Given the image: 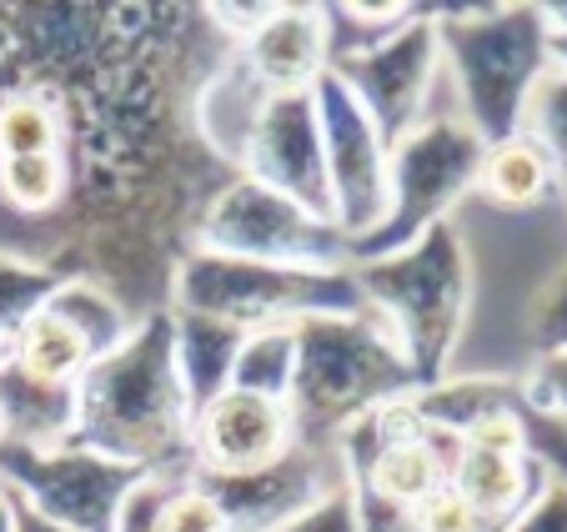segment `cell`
Segmentation results:
<instances>
[{
    "label": "cell",
    "mask_w": 567,
    "mask_h": 532,
    "mask_svg": "<svg viewBox=\"0 0 567 532\" xmlns=\"http://www.w3.org/2000/svg\"><path fill=\"white\" fill-rule=\"evenodd\" d=\"M513 392L517 387L497 382V377H442V382H432V387H417L408 402H412V412H417V422L427 427V432L447 437L452 448H457V437L467 432L487 407H497Z\"/></svg>",
    "instance_id": "21"
},
{
    "label": "cell",
    "mask_w": 567,
    "mask_h": 532,
    "mask_svg": "<svg viewBox=\"0 0 567 532\" xmlns=\"http://www.w3.org/2000/svg\"><path fill=\"white\" fill-rule=\"evenodd\" d=\"M75 442L136 472L192 478V407L172 362V307L146 311L75 382Z\"/></svg>",
    "instance_id": "1"
},
{
    "label": "cell",
    "mask_w": 567,
    "mask_h": 532,
    "mask_svg": "<svg viewBox=\"0 0 567 532\" xmlns=\"http://www.w3.org/2000/svg\"><path fill=\"white\" fill-rule=\"evenodd\" d=\"M417 392L396 337L372 317H311L297 327V382H291V422L311 448H337L377 407Z\"/></svg>",
    "instance_id": "4"
},
{
    "label": "cell",
    "mask_w": 567,
    "mask_h": 532,
    "mask_svg": "<svg viewBox=\"0 0 567 532\" xmlns=\"http://www.w3.org/2000/svg\"><path fill=\"white\" fill-rule=\"evenodd\" d=\"M327 11V45H332V65L347 55H362L396 35L408 21H417L427 6H321Z\"/></svg>",
    "instance_id": "25"
},
{
    "label": "cell",
    "mask_w": 567,
    "mask_h": 532,
    "mask_svg": "<svg viewBox=\"0 0 567 532\" xmlns=\"http://www.w3.org/2000/svg\"><path fill=\"white\" fill-rule=\"evenodd\" d=\"M547 478L553 472L537 458H497V452H467V448H452V468H447V488L462 492V502L493 532H503L547 488Z\"/></svg>",
    "instance_id": "15"
},
{
    "label": "cell",
    "mask_w": 567,
    "mask_h": 532,
    "mask_svg": "<svg viewBox=\"0 0 567 532\" xmlns=\"http://www.w3.org/2000/svg\"><path fill=\"white\" fill-rule=\"evenodd\" d=\"M182 478H161V472H146V478L131 488V498L121 502L116 512V528L111 532H156V512H161V498H166V488Z\"/></svg>",
    "instance_id": "33"
},
{
    "label": "cell",
    "mask_w": 567,
    "mask_h": 532,
    "mask_svg": "<svg viewBox=\"0 0 567 532\" xmlns=\"http://www.w3.org/2000/svg\"><path fill=\"white\" fill-rule=\"evenodd\" d=\"M503 532H567V482L547 478V488L537 492Z\"/></svg>",
    "instance_id": "34"
},
{
    "label": "cell",
    "mask_w": 567,
    "mask_h": 532,
    "mask_svg": "<svg viewBox=\"0 0 567 532\" xmlns=\"http://www.w3.org/2000/svg\"><path fill=\"white\" fill-rule=\"evenodd\" d=\"M0 448H6V427H0Z\"/></svg>",
    "instance_id": "39"
},
{
    "label": "cell",
    "mask_w": 567,
    "mask_h": 532,
    "mask_svg": "<svg viewBox=\"0 0 567 532\" xmlns=\"http://www.w3.org/2000/svg\"><path fill=\"white\" fill-rule=\"evenodd\" d=\"M71 196L65 156H11L0 161V206L16 216H51Z\"/></svg>",
    "instance_id": "24"
},
{
    "label": "cell",
    "mask_w": 567,
    "mask_h": 532,
    "mask_svg": "<svg viewBox=\"0 0 567 532\" xmlns=\"http://www.w3.org/2000/svg\"><path fill=\"white\" fill-rule=\"evenodd\" d=\"M311 106H317V126H321L332 226L352 246L362 236H372L386 216V161H392V146L367 121V111L347 96V85L332 71L311 85Z\"/></svg>",
    "instance_id": "10"
},
{
    "label": "cell",
    "mask_w": 567,
    "mask_h": 532,
    "mask_svg": "<svg viewBox=\"0 0 567 532\" xmlns=\"http://www.w3.org/2000/svg\"><path fill=\"white\" fill-rule=\"evenodd\" d=\"M16 532H71V528H55V522H45V518H35V512L21 508V518H16Z\"/></svg>",
    "instance_id": "37"
},
{
    "label": "cell",
    "mask_w": 567,
    "mask_h": 532,
    "mask_svg": "<svg viewBox=\"0 0 567 532\" xmlns=\"http://www.w3.org/2000/svg\"><path fill=\"white\" fill-rule=\"evenodd\" d=\"M543 21H547V31H553L547 55H553L557 71H567V6H543Z\"/></svg>",
    "instance_id": "35"
},
{
    "label": "cell",
    "mask_w": 567,
    "mask_h": 532,
    "mask_svg": "<svg viewBox=\"0 0 567 532\" xmlns=\"http://www.w3.org/2000/svg\"><path fill=\"white\" fill-rule=\"evenodd\" d=\"M0 427H6V448H65V442H75V387L41 382L6 357V367H0Z\"/></svg>",
    "instance_id": "16"
},
{
    "label": "cell",
    "mask_w": 567,
    "mask_h": 532,
    "mask_svg": "<svg viewBox=\"0 0 567 532\" xmlns=\"http://www.w3.org/2000/svg\"><path fill=\"white\" fill-rule=\"evenodd\" d=\"M192 252L236 256V262L261 266H352L347 262V236L327 216L267 192V186L231 176L216 186V196L202 206L192 226Z\"/></svg>",
    "instance_id": "7"
},
{
    "label": "cell",
    "mask_w": 567,
    "mask_h": 532,
    "mask_svg": "<svg viewBox=\"0 0 567 532\" xmlns=\"http://www.w3.org/2000/svg\"><path fill=\"white\" fill-rule=\"evenodd\" d=\"M281 532H362L357 528V498H352V482H337V488H327L317 502H311L307 512H301L297 522H287Z\"/></svg>",
    "instance_id": "31"
},
{
    "label": "cell",
    "mask_w": 567,
    "mask_h": 532,
    "mask_svg": "<svg viewBox=\"0 0 567 532\" xmlns=\"http://www.w3.org/2000/svg\"><path fill=\"white\" fill-rule=\"evenodd\" d=\"M45 311H55L75 337L86 341L91 357L116 351L121 341L131 337V327L141 321L136 311H126V301H121L106 282L86 277V272H65V277L55 282V291L45 297Z\"/></svg>",
    "instance_id": "19"
},
{
    "label": "cell",
    "mask_w": 567,
    "mask_h": 532,
    "mask_svg": "<svg viewBox=\"0 0 567 532\" xmlns=\"http://www.w3.org/2000/svg\"><path fill=\"white\" fill-rule=\"evenodd\" d=\"M432 31L457 116L487 146L517 136L527 96L553 65L543 6H452L432 11Z\"/></svg>",
    "instance_id": "3"
},
{
    "label": "cell",
    "mask_w": 567,
    "mask_h": 532,
    "mask_svg": "<svg viewBox=\"0 0 567 532\" xmlns=\"http://www.w3.org/2000/svg\"><path fill=\"white\" fill-rule=\"evenodd\" d=\"M482 151H487V141L457 116V106H437L417 131H408L386 161L382 226L347 246V262L402 252L417 236H427L432 226L457 222V206L477 196Z\"/></svg>",
    "instance_id": "6"
},
{
    "label": "cell",
    "mask_w": 567,
    "mask_h": 532,
    "mask_svg": "<svg viewBox=\"0 0 567 532\" xmlns=\"http://www.w3.org/2000/svg\"><path fill=\"white\" fill-rule=\"evenodd\" d=\"M477 196L497 212H543L547 202L567 196L557 166L547 161V151L533 136H507L493 141L482 151V171H477Z\"/></svg>",
    "instance_id": "18"
},
{
    "label": "cell",
    "mask_w": 567,
    "mask_h": 532,
    "mask_svg": "<svg viewBox=\"0 0 567 532\" xmlns=\"http://www.w3.org/2000/svg\"><path fill=\"white\" fill-rule=\"evenodd\" d=\"M297 422L281 402L251 392H221L192 417L186 458L192 472H257L297 448Z\"/></svg>",
    "instance_id": "13"
},
{
    "label": "cell",
    "mask_w": 567,
    "mask_h": 532,
    "mask_svg": "<svg viewBox=\"0 0 567 532\" xmlns=\"http://www.w3.org/2000/svg\"><path fill=\"white\" fill-rule=\"evenodd\" d=\"M523 136H533L537 146L547 151V161L557 166V176H563L567 186V71H557V65H547L543 81L533 85V96H527L523 106Z\"/></svg>",
    "instance_id": "27"
},
{
    "label": "cell",
    "mask_w": 567,
    "mask_h": 532,
    "mask_svg": "<svg viewBox=\"0 0 567 532\" xmlns=\"http://www.w3.org/2000/svg\"><path fill=\"white\" fill-rule=\"evenodd\" d=\"M16 518H21V502L6 492V482H0V532H16Z\"/></svg>",
    "instance_id": "36"
},
{
    "label": "cell",
    "mask_w": 567,
    "mask_h": 532,
    "mask_svg": "<svg viewBox=\"0 0 567 532\" xmlns=\"http://www.w3.org/2000/svg\"><path fill=\"white\" fill-rule=\"evenodd\" d=\"M166 307L231 321L236 331H261V327H301L311 317H357V311H367V301L352 266H327V272L261 266L186 246L172 266Z\"/></svg>",
    "instance_id": "5"
},
{
    "label": "cell",
    "mask_w": 567,
    "mask_h": 532,
    "mask_svg": "<svg viewBox=\"0 0 567 532\" xmlns=\"http://www.w3.org/2000/svg\"><path fill=\"white\" fill-rule=\"evenodd\" d=\"M6 357H11V341L0 337V367H6Z\"/></svg>",
    "instance_id": "38"
},
{
    "label": "cell",
    "mask_w": 567,
    "mask_h": 532,
    "mask_svg": "<svg viewBox=\"0 0 567 532\" xmlns=\"http://www.w3.org/2000/svg\"><path fill=\"white\" fill-rule=\"evenodd\" d=\"M527 341L537 357H563L567 351V266L543 282V291L527 307Z\"/></svg>",
    "instance_id": "29"
},
{
    "label": "cell",
    "mask_w": 567,
    "mask_h": 532,
    "mask_svg": "<svg viewBox=\"0 0 567 532\" xmlns=\"http://www.w3.org/2000/svg\"><path fill=\"white\" fill-rule=\"evenodd\" d=\"M412 532H493V528L462 502V492L437 488L417 512H412Z\"/></svg>",
    "instance_id": "32"
},
{
    "label": "cell",
    "mask_w": 567,
    "mask_h": 532,
    "mask_svg": "<svg viewBox=\"0 0 567 532\" xmlns=\"http://www.w3.org/2000/svg\"><path fill=\"white\" fill-rule=\"evenodd\" d=\"M236 176L307 206V212L332 222V196H327V161H321V126L311 91L301 96H267L257 126L247 136Z\"/></svg>",
    "instance_id": "12"
},
{
    "label": "cell",
    "mask_w": 567,
    "mask_h": 532,
    "mask_svg": "<svg viewBox=\"0 0 567 532\" xmlns=\"http://www.w3.org/2000/svg\"><path fill=\"white\" fill-rule=\"evenodd\" d=\"M291 382H297V327H261L241 337L236 351L231 387L267 402H291Z\"/></svg>",
    "instance_id": "23"
},
{
    "label": "cell",
    "mask_w": 567,
    "mask_h": 532,
    "mask_svg": "<svg viewBox=\"0 0 567 532\" xmlns=\"http://www.w3.org/2000/svg\"><path fill=\"white\" fill-rule=\"evenodd\" d=\"M332 75L347 85V96L367 111V121L382 131L386 146H396L408 131H417L437 111L442 91H447L437 31H432V6L396 35H386L382 45L337 61Z\"/></svg>",
    "instance_id": "9"
},
{
    "label": "cell",
    "mask_w": 567,
    "mask_h": 532,
    "mask_svg": "<svg viewBox=\"0 0 567 532\" xmlns=\"http://www.w3.org/2000/svg\"><path fill=\"white\" fill-rule=\"evenodd\" d=\"M11 156H65V111L41 85L0 96V161Z\"/></svg>",
    "instance_id": "22"
},
{
    "label": "cell",
    "mask_w": 567,
    "mask_h": 532,
    "mask_svg": "<svg viewBox=\"0 0 567 532\" xmlns=\"http://www.w3.org/2000/svg\"><path fill=\"white\" fill-rule=\"evenodd\" d=\"M212 502L221 508L226 532H281L287 522H297L311 502L327 488L347 478L342 452L337 448H311L297 442L287 458L267 462L257 472H192Z\"/></svg>",
    "instance_id": "11"
},
{
    "label": "cell",
    "mask_w": 567,
    "mask_h": 532,
    "mask_svg": "<svg viewBox=\"0 0 567 532\" xmlns=\"http://www.w3.org/2000/svg\"><path fill=\"white\" fill-rule=\"evenodd\" d=\"M146 472L126 468V462L91 452L81 442H65L51 452L31 448H0V482L21 502L25 512L55 522L71 532H111L116 528L121 502Z\"/></svg>",
    "instance_id": "8"
},
{
    "label": "cell",
    "mask_w": 567,
    "mask_h": 532,
    "mask_svg": "<svg viewBox=\"0 0 567 532\" xmlns=\"http://www.w3.org/2000/svg\"><path fill=\"white\" fill-rule=\"evenodd\" d=\"M236 61L267 96H301L332 71L327 11L321 6H271V16L236 45Z\"/></svg>",
    "instance_id": "14"
},
{
    "label": "cell",
    "mask_w": 567,
    "mask_h": 532,
    "mask_svg": "<svg viewBox=\"0 0 567 532\" xmlns=\"http://www.w3.org/2000/svg\"><path fill=\"white\" fill-rule=\"evenodd\" d=\"M241 337H247V331H236L231 321L196 317V311H172V362H176V382H182L192 417L202 412L206 402H216L221 392H231Z\"/></svg>",
    "instance_id": "17"
},
{
    "label": "cell",
    "mask_w": 567,
    "mask_h": 532,
    "mask_svg": "<svg viewBox=\"0 0 567 532\" xmlns=\"http://www.w3.org/2000/svg\"><path fill=\"white\" fill-rule=\"evenodd\" d=\"M11 362L21 367V372L41 377V382L75 387L81 377H86V367L96 362V357H91L86 341L75 337V331L65 327L55 311L41 307V311H35V317L11 337Z\"/></svg>",
    "instance_id": "20"
},
{
    "label": "cell",
    "mask_w": 567,
    "mask_h": 532,
    "mask_svg": "<svg viewBox=\"0 0 567 532\" xmlns=\"http://www.w3.org/2000/svg\"><path fill=\"white\" fill-rule=\"evenodd\" d=\"M352 277L367 311L396 337L417 387L442 382L472 311V256L457 222L432 226L402 252L352 262Z\"/></svg>",
    "instance_id": "2"
},
{
    "label": "cell",
    "mask_w": 567,
    "mask_h": 532,
    "mask_svg": "<svg viewBox=\"0 0 567 532\" xmlns=\"http://www.w3.org/2000/svg\"><path fill=\"white\" fill-rule=\"evenodd\" d=\"M65 272L45 262H25V256H6L0 252V337L11 341L35 311L45 307V297L55 291Z\"/></svg>",
    "instance_id": "26"
},
{
    "label": "cell",
    "mask_w": 567,
    "mask_h": 532,
    "mask_svg": "<svg viewBox=\"0 0 567 532\" xmlns=\"http://www.w3.org/2000/svg\"><path fill=\"white\" fill-rule=\"evenodd\" d=\"M156 532H226V518L202 482L182 478L166 488V498H161Z\"/></svg>",
    "instance_id": "28"
},
{
    "label": "cell",
    "mask_w": 567,
    "mask_h": 532,
    "mask_svg": "<svg viewBox=\"0 0 567 532\" xmlns=\"http://www.w3.org/2000/svg\"><path fill=\"white\" fill-rule=\"evenodd\" d=\"M517 397H523V407H533L537 417L567 427V351L563 357H533L527 377L517 382Z\"/></svg>",
    "instance_id": "30"
}]
</instances>
